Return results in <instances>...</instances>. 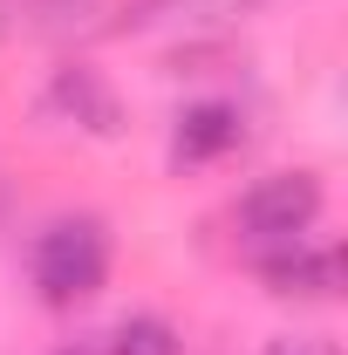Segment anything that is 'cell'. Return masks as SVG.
Instances as JSON below:
<instances>
[{"mask_svg": "<svg viewBox=\"0 0 348 355\" xmlns=\"http://www.w3.org/2000/svg\"><path fill=\"white\" fill-rule=\"evenodd\" d=\"M321 205H328V191H321V178L314 171H266L246 198H239V239H253V246H287V239H307L314 219H321Z\"/></svg>", "mask_w": 348, "mask_h": 355, "instance_id": "cell-2", "label": "cell"}, {"mask_svg": "<svg viewBox=\"0 0 348 355\" xmlns=\"http://www.w3.org/2000/svg\"><path fill=\"white\" fill-rule=\"evenodd\" d=\"M110 355H184L171 321H157V314H130L116 335H110Z\"/></svg>", "mask_w": 348, "mask_h": 355, "instance_id": "cell-6", "label": "cell"}, {"mask_svg": "<svg viewBox=\"0 0 348 355\" xmlns=\"http://www.w3.org/2000/svg\"><path fill=\"white\" fill-rule=\"evenodd\" d=\"M55 103H62L76 123H89L96 137H110V130H116V96L96 83L89 69H62V83H55Z\"/></svg>", "mask_w": 348, "mask_h": 355, "instance_id": "cell-5", "label": "cell"}, {"mask_svg": "<svg viewBox=\"0 0 348 355\" xmlns=\"http://www.w3.org/2000/svg\"><path fill=\"white\" fill-rule=\"evenodd\" d=\"M239 137H246V116H239L232 103H198V110H184V116H177L171 157H177V164H218Z\"/></svg>", "mask_w": 348, "mask_h": 355, "instance_id": "cell-4", "label": "cell"}, {"mask_svg": "<svg viewBox=\"0 0 348 355\" xmlns=\"http://www.w3.org/2000/svg\"><path fill=\"white\" fill-rule=\"evenodd\" d=\"M260 280L273 294H294V301H335L342 294V253L314 246V239H287V246L260 253Z\"/></svg>", "mask_w": 348, "mask_h": 355, "instance_id": "cell-3", "label": "cell"}, {"mask_svg": "<svg viewBox=\"0 0 348 355\" xmlns=\"http://www.w3.org/2000/svg\"><path fill=\"white\" fill-rule=\"evenodd\" d=\"M35 294H42L48 308H82L103 294V280H110V232L103 219H55L42 225V239H35Z\"/></svg>", "mask_w": 348, "mask_h": 355, "instance_id": "cell-1", "label": "cell"}]
</instances>
